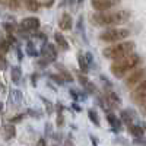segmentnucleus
Segmentation results:
<instances>
[{
	"label": "nucleus",
	"instance_id": "nucleus-11",
	"mask_svg": "<svg viewBox=\"0 0 146 146\" xmlns=\"http://www.w3.org/2000/svg\"><path fill=\"white\" fill-rule=\"evenodd\" d=\"M135 118H136V113L133 111V110H130V108H126V110H123V111H120L121 123L127 124V127L131 126V123H133V120H135Z\"/></svg>",
	"mask_w": 146,
	"mask_h": 146
},
{
	"label": "nucleus",
	"instance_id": "nucleus-21",
	"mask_svg": "<svg viewBox=\"0 0 146 146\" xmlns=\"http://www.w3.org/2000/svg\"><path fill=\"white\" fill-rule=\"evenodd\" d=\"M23 3H25V6L29 12H36L41 7L40 0H23Z\"/></svg>",
	"mask_w": 146,
	"mask_h": 146
},
{
	"label": "nucleus",
	"instance_id": "nucleus-39",
	"mask_svg": "<svg viewBox=\"0 0 146 146\" xmlns=\"http://www.w3.org/2000/svg\"><path fill=\"white\" fill-rule=\"evenodd\" d=\"M45 135H47V136H50V135H51V126L48 124V123L45 124Z\"/></svg>",
	"mask_w": 146,
	"mask_h": 146
},
{
	"label": "nucleus",
	"instance_id": "nucleus-29",
	"mask_svg": "<svg viewBox=\"0 0 146 146\" xmlns=\"http://www.w3.org/2000/svg\"><path fill=\"white\" fill-rule=\"evenodd\" d=\"M6 67H7L6 57H5V54L0 53V70H6Z\"/></svg>",
	"mask_w": 146,
	"mask_h": 146
},
{
	"label": "nucleus",
	"instance_id": "nucleus-30",
	"mask_svg": "<svg viewBox=\"0 0 146 146\" xmlns=\"http://www.w3.org/2000/svg\"><path fill=\"white\" fill-rule=\"evenodd\" d=\"M23 117H25V114H18V115H15V117H12V118H10V121H9V123H10V124H15V123H19V121H22V120H23Z\"/></svg>",
	"mask_w": 146,
	"mask_h": 146
},
{
	"label": "nucleus",
	"instance_id": "nucleus-31",
	"mask_svg": "<svg viewBox=\"0 0 146 146\" xmlns=\"http://www.w3.org/2000/svg\"><path fill=\"white\" fill-rule=\"evenodd\" d=\"M70 92V95H72V98H73V101H80V95L76 92V91H73V89H70L69 91Z\"/></svg>",
	"mask_w": 146,
	"mask_h": 146
},
{
	"label": "nucleus",
	"instance_id": "nucleus-42",
	"mask_svg": "<svg viewBox=\"0 0 146 146\" xmlns=\"http://www.w3.org/2000/svg\"><path fill=\"white\" fill-rule=\"evenodd\" d=\"M72 108H75V110H76V111H78V113H80V111H82V110H80V107H79V105H78L76 102H75V104H73V105H72Z\"/></svg>",
	"mask_w": 146,
	"mask_h": 146
},
{
	"label": "nucleus",
	"instance_id": "nucleus-20",
	"mask_svg": "<svg viewBox=\"0 0 146 146\" xmlns=\"http://www.w3.org/2000/svg\"><path fill=\"white\" fill-rule=\"evenodd\" d=\"M10 76H12V82H13V83H19V82H21V78H22V70H21V67H19V66H13V67H12Z\"/></svg>",
	"mask_w": 146,
	"mask_h": 146
},
{
	"label": "nucleus",
	"instance_id": "nucleus-34",
	"mask_svg": "<svg viewBox=\"0 0 146 146\" xmlns=\"http://www.w3.org/2000/svg\"><path fill=\"white\" fill-rule=\"evenodd\" d=\"M27 114H28V115H32V117H35V118H40V117H41V113H36L35 110H28Z\"/></svg>",
	"mask_w": 146,
	"mask_h": 146
},
{
	"label": "nucleus",
	"instance_id": "nucleus-33",
	"mask_svg": "<svg viewBox=\"0 0 146 146\" xmlns=\"http://www.w3.org/2000/svg\"><path fill=\"white\" fill-rule=\"evenodd\" d=\"M101 80L104 82V85H105V86H107L108 89H110V88H113V83L110 82V80H108V79H107V78H105L104 75H101Z\"/></svg>",
	"mask_w": 146,
	"mask_h": 146
},
{
	"label": "nucleus",
	"instance_id": "nucleus-46",
	"mask_svg": "<svg viewBox=\"0 0 146 146\" xmlns=\"http://www.w3.org/2000/svg\"><path fill=\"white\" fill-rule=\"evenodd\" d=\"M76 2H78V0H69V3H70V5H72V6H73V5H75V3H76Z\"/></svg>",
	"mask_w": 146,
	"mask_h": 146
},
{
	"label": "nucleus",
	"instance_id": "nucleus-48",
	"mask_svg": "<svg viewBox=\"0 0 146 146\" xmlns=\"http://www.w3.org/2000/svg\"><path fill=\"white\" fill-rule=\"evenodd\" d=\"M0 89H5V85H3L2 82H0Z\"/></svg>",
	"mask_w": 146,
	"mask_h": 146
},
{
	"label": "nucleus",
	"instance_id": "nucleus-9",
	"mask_svg": "<svg viewBox=\"0 0 146 146\" xmlns=\"http://www.w3.org/2000/svg\"><path fill=\"white\" fill-rule=\"evenodd\" d=\"M19 27H21L22 31H25V32H34V31H36V29H40L41 22H40L38 18L29 16V18L22 19V22L19 23Z\"/></svg>",
	"mask_w": 146,
	"mask_h": 146
},
{
	"label": "nucleus",
	"instance_id": "nucleus-2",
	"mask_svg": "<svg viewBox=\"0 0 146 146\" xmlns=\"http://www.w3.org/2000/svg\"><path fill=\"white\" fill-rule=\"evenodd\" d=\"M140 62H142L140 56L136 54V53H133V54H130V56H127L124 58H120V60H117V62H114L111 64V67H110V70H111V73L115 78L121 79V78L127 76L137 64H140Z\"/></svg>",
	"mask_w": 146,
	"mask_h": 146
},
{
	"label": "nucleus",
	"instance_id": "nucleus-27",
	"mask_svg": "<svg viewBox=\"0 0 146 146\" xmlns=\"http://www.w3.org/2000/svg\"><path fill=\"white\" fill-rule=\"evenodd\" d=\"M3 28L6 29V32H7V35L9 34H13L15 32V25H13V23H9V22H6V23H3Z\"/></svg>",
	"mask_w": 146,
	"mask_h": 146
},
{
	"label": "nucleus",
	"instance_id": "nucleus-16",
	"mask_svg": "<svg viewBox=\"0 0 146 146\" xmlns=\"http://www.w3.org/2000/svg\"><path fill=\"white\" fill-rule=\"evenodd\" d=\"M57 70L60 72V76H62L66 82H73V76H72V73L63 66V64H56Z\"/></svg>",
	"mask_w": 146,
	"mask_h": 146
},
{
	"label": "nucleus",
	"instance_id": "nucleus-35",
	"mask_svg": "<svg viewBox=\"0 0 146 146\" xmlns=\"http://www.w3.org/2000/svg\"><path fill=\"white\" fill-rule=\"evenodd\" d=\"M85 58H86V62H88L89 66L94 64V58H92V54L91 53H85Z\"/></svg>",
	"mask_w": 146,
	"mask_h": 146
},
{
	"label": "nucleus",
	"instance_id": "nucleus-6",
	"mask_svg": "<svg viewBox=\"0 0 146 146\" xmlns=\"http://www.w3.org/2000/svg\"><path fill=\"white\" fill-rule=\"evenodd\" d=\"M130 100L135 104L142 105V107L146 104V80H143L140 85H137V86L131 91Z\"/></svg>",
	"mask_w": 146,
	"mask_h": 146
},
{
	"label": "nucleus",
	"instance_id": "nucleus-8",
	"mask_svg": "<svg viewBox=\"0 0 146 146\" xmlns=\"http://www.w3.org/2000/svg\"><path fill=\"white\" fill-rule=\"evenodd\" d=\"M121 0H91V5L96 12H108L114 6L120 5Z\"/></svg>",
	"mask_w": 146,
	"mask_h": 146
},
{
	"label": "nucleus",
	"instance_id": "nucleus-19",
	"mask_svg": "<svg viewBox=\"0 0 146 146\" xmlns=\"http://www.w3.org/2000/svg\"><path fill=\"white\" fill-rule=\"evenodd\" d=\"M3 131H5V139L6 140H10V139H13L16 136V129H15L13 124H6Z\"/></svg>",
	"mask_w": 146,
	"mask_h": 146
},
{
	"label": "nucleus",
	"instance_id": "nucleus-44",
	"mask_svg": "<svg viewBox=\"0 0 146 146\" xmlns=\"http://www.w3.org/2000/svg\"><path fill=\"white\" fill-rule=\"evenodd\" d=\"M18 58H19V62L22 60V51L19 50V48H18Z\"/></svg>",
	"mask_w": 146,
	"mask_h": 146
},
{
	"label": "nucleus",
	"instance_id": "nucleus-5",
	"mask_svg": "<svg viewBox=\"0 0 146 146\" xmlns=\"http://www.w3.org/2000/svg\"><path fill=\"white\" fill-rule=\"evenodd\" d=\"M143 80H146V69H137L131 73V75H129L124 80V85L126 88H135L137 86V85H140Z\"/></svg>",
	"mask_w": 146,
	"mask_h": 146
},
{
	"label": "nucleus",
	"instance_id": "nucleus-14",
	"mask_svg": "<svg viewBox=\"0 0 146 146\" xmlns=\"http://www.w3.org/2000/svg\"><path fill=\"white\" fill-rule=\"evenodd\" d=\"M127 130H129V133H130V135L135 137V139H143V136H145V129H143L142 126L131 124V126L127 127Z\"/></svg>",
	"mask_w": 146,
	"mask_h": 146
},
{
	"label": "nucleus",
	"instance_id": "nucleus-26",
	"mask_svg": "<svg viewBox=\"0 0 146 146\" xmlns=\"http://www.w3.org/2000/svg\"><path fill=\"white\" fill-rule=\"evenodd\" d=\"M21 2L22 0H9V6L7 7H10L12 10H18L21 7Z\"/></svg>",
	"mask_w": 146,
	"mask_h": 146
},
{
	"label": "nucleus",
	"instance_id": "nucleus-7",
	"mask_svg": "<svg viewBox=\"0 0 146 146\" xmlns=\"http://www.w3.org/2000/svg\"><path fill=\"white\" fill-rule=\"evenodd\" d=\"M40 54H41V58L45 60V62L50 64V63H54L56 60H57V54H58V53H57L56 47H54L53 44L44 42V45H42V48H41Z\"/></svg>",
	"mask_w": 146,
	"mask_h": 146
},
{
	"label": "nucleus",
	"instance_id": "nucleus-18",
	"mask_svg": "<svg viewBox=\"0 0 146 146\" xmlns=\"http://www.w3.org/2000/svg\"><path fill=\"white\" fill-rule=\"evenodd\" d=\"M78 63H79L80 73L86 75V73L89 72V64H88V62H86V58H85V56H82V54H79V56H78Z\"/></svg>",
	"mask_w": 146,
	"mask_h": 146
},
{
	"label": "nucleus",
	"instance_id": "nucleus-10",
	"mask_svg": "<svg viewBox=\"0 0 146 146\" xmlns=\"http://www.w3.org/2000/svg\"><path fill=\"white\" fill-rule=\"evenodd\" d=\"M76 76H78V80H79V83L82 85V88L86 91L88 94H92V95H95L96 94V88H95V85L83 75V73H80V72H76Z\"/></svg>",
	"mask_w": 146,
	"mask_h": 146
},
{
	"label": "nucleus",
	"instance_id": "nucleus-38",
	"mask_svg": "<svg viewBox=\"0 0 146 146\" xmlns=\"http://www.w3.org/2000/svg\"><path fill=\"white\" fill-rule=\"evenodd\" d=\"M36 80H38V75H36V73H32V75H31V82H32L34 86L36 85Z\"/></svg>",
	"mask_w": 146,
	"mask_h": 146
},
{
	"label": "nucleus",
	"instance_id": "nucleus-49",
	"mask_svg": "<svg viewBox=\"0 0 146 146\" xmlns=\"http://www.w3.org/2000/svg\"><path fill=\"white\" fill-rule=\"evenodd\" d=\"M142 127H143V129L146 130V123H143V124H142Z\"/></svg>",
	"mask_w": 146,
	"mask_h": 146
},
{
	"label": "nucleus",
	"instance_id": "nucleus-52",
	"mask_svg": "<svg viewBox=\"0 0 146 146\" xmlns=\"http://www.w3.org/2000/svg\"><path fill=\"white\" fill-rule=\"evenodd\" d=\"M53 146H57V145H53Z\"/></svg>",
	"mask_w": 146,
	"mask_h": 146
},
{
	"label": "nucleus",
	"instance_id": "nucleus-25",
	"mask_svg": "<svg viewBox=\"0 0 146 146\" xmlns=\"http://www.w3.org/2000/svg\"><path fill=\"white\" fill-rule=\"evenodd\" d=\"M41 100H42V102H44V105H45V110H47V114H51L53 111H54V105L48 101L47 98H44V96H41Z\"/></svg>",
	"mask_w": 146,
	"mask_h": 146
},
{
	"label": "nucleus",
	"instance_id": "nucleus-15",
	"mask_svg": "<svg viewBox=\"0 0 146 146\" xmlns=\"http://www.w3.org/2000/svg\"><path fill=\"white\" fill-rule=\"evenodd\" d=\"M54 40H56V42H57V45H58V48L62 51H67L69 50V42H67V40L63 36V34L62 32H56L54 34Z\"/></svg>",
	"mask_w": 146,
	"mask_h": 146
},
{
	"label": "nucleus",
	"instance_id": "nucleus-43",
	"mask_svg": "<svg viewBox=\"0 0 146 146\" xmlns=\"http://www.w3.org/2000/svg\"><path fill=\"white\" fill-rule=\"evenodd\" d=\"M0 5L2 6H9V0H0Z\"/></svg>",
	"mask_w": 146,
	"mask_h": 146
},
{
	"label": "nucleus",
	"instance_id": "nucleus-41",
	"mask_svg": "<svg viewBox=\"0 0 146 146\" xmlns=\"http://www.w3.org/2000/svg\"><path fill=\"white\" fill-rule=\"evenodd\" d=\"M36 146H47L45 139H40V140H38V143H36Z\"/></svg>",
	"mask_w": 146,
	"mask_h": 146
},
{
	"label": "nucleus",
	"instance_id": "nucleus-32",
	"mask_svg": "<svg viewBox=\"0 0 146 146\" xmlns=\"http://www.w3.org/2000/svg\"><path fill=\"white\" fill-rule=\"evenodd\" d=\"M63 124H64V117H63V114H57V126L62 127Z\"/></svg>",
	"mask_w": 146,
	"mask_h": 146
},
{
	"label": "nucleus",
	"instance_id": "nucleus-24",
	"mask_svg": "<svg viewBox=\"0 0 146 146\" xmlns=\"http://www.w3.org/2000/svg\"><path fill=\"white\" fill-rule=\"evenodd\" d=\"M9 47H10V44L7 42V40H2V38H0V53L6 54L9 51Z\"/></svg>",
	"mask_w": 146,
	"mask_h": 146
},
{
	"label": "nucleus",
	"instance_id": "nucleus-17",
	"mask_svg": "<svg viewBox=\"0 0 146 146\" xmlns=\"http://www.w3.org/2000/svg\"><path fill=\"white\" fill-rule=\"evenodd\" d=\"M9 98H10V102L12 104H15V105H19L21 102H22V92L21 91H18V89H13V91H10V94H9Z\"/></svg>",
	"mask_w": 146,
	"mask_h": 146
},
{
	"label": "nucleus",
	"instance_id": "nucleus-51",
	"mask_svg": "<svg viewBox=\"0 0 146 146\" xmlns=\"http://www.w3.org/2000/svg\"><path fill=\"white\" fill-rule=\"evenodd\" d=\"M82 2H83V0H78V3H79V5H80V3H82Z\"/></svg>",
	"mask_w": 146,
	"mask_h": 146
},
{
	"label": "nucleus",
	"instance_id": "nucleus-13",
	"mask_svg": "<svg viewBox=\"0 0 146 146\" xmlns=\"http://www.w3.org/2000/svg\"><path fill=\"white\" fill-rule=\"evenodd\" d=\"M107 121L110 123V126L113 127L114 131H120L121 127H123V123H121V120H120L115 114H113V113H108V111H107Z\"/></svg>",
	"mask_w": 146,
	"mask_h": 146
},
{
	"label": "nucleus",
	"instance_id": "nucleus-36",
	"mask_svg": "<svg viewBox=\"0 0 146 146\" xmlns=\"http://www.w3.org/2000/svg\"><path fill=\"white\" fill-rule=\"evenodd\" d=\"M135 145H139V146H146V139H135L133 140Z\"/></svg>",
	"mask_w": 146,
	"mask_h": 146
},
{
	"label": "nucleus",
	"instance_id": "nucleus-47",
	"mask_svg": "<svg viewBox=\"0 0 146 146\" xmlns=\"http://www.w3.org/2000/svg\"><path fill=\"white\" fill-rule=\"evenodd\" d=\"M143 114H145V115H146V104H145V105H143Z\"/></svg>",
	"mask_w": 146,
	"mask_h": 146
},
{
	"label": "nucleus",
	"instance_id": "nucleus-45",
	"mask_svg": "<svg viewBox=\"0 0 146 146\" xmlns=\"http://www.w3.org/2000/svg\"><path fill=\"white\" fill-rule=\"evenodd\" d=\"M66 3H67V0H62V2H60V6L63 7V6H66Z\"/></svg>",
	"mask_w": 146,
	"mask_h": 146
},
{
	"label": "nucleus",
	"instance_id": "nucleus-40",
	"mask_svg": "<svg viewBox=\"0 0 146 146\" xmlns=\"http://www.w3.org/2000/svg\"><path fill=\"white\" fill-rule=\"evenodd\" d=\"M64 146H75V143H73V140H72L70 137H67V139L64 140Z\"/></svg>",
	"mask_w": 146,
	"mask_h": 146
},
{
	"label": "nucleus",
	"instance_id": "nucleus-23",
	"mask_svg": "<svg viewBox=\"0 0 146 146\" xmlns=\"http://www.w3.org/2000/svg\"><path fill=\"white\" fill-rule=\"evenodd\" d=\"M88 115H89V120L92 121V123L96 126V127H100V117H98V114H96V111L95 110H88Z\"/></svg>",
	"mask_w": 146,
	"mask_h": 146
},
{
	"label": "nucleus",
	"instance_id": "nucleus-28",
	"mask_svg": "<svg viewBox=\"0 0 146 146\" xmlns=\"http://www.w3.org/2000/svg\"><path fill=\"white\" fill-rule=\"evenodd\" d=\"M50 79H51V80H54V82H56V83H58V85H63V83L66 82V80H64L62 76H60V75H50Z\"/></svg>",
	"mask_w": 146,
	"mask_h": 146
},
{
	"label": "nucleus",
	"instance_id": "nucleus-37",
	"mask_svg": "<svg viewBox=\"0 0 146 146\" xmlns=\"http://www.w3.org/2000/svg\"><path fill=\"white\" fill-rule=\"evenodd\" d=\"M78 29H79L80 32H83V16H80L79 21H78Z\"/></svg>",
	"mask_w": 146,
	"mask_h": 146
},
{
	"label": "nucleus",
	"instance_id": "nucleus-50",
	"mask_svg": "<svg viewBox=\"0 0 146 146\" xmlns=\"http://www.w3.org/2000/svg\"><path fill=\"white\" fill-rule=\"evenodd\" d=\"M2 108H3V104H0V111H2Z\"/></svg>",
	"mask_w": 146,
	"mask_h": 146
},
{
	"label": "nucleus",
	"instance_id": "nucleus-12",
	"mask_svg": "<svg viewBox=\"0 0 146 146\" xmlns=\"http://www.w3.org/2000/svg\"><path fill=\"white\" fill-rule=\"evenodd\" d=\"M58 27L62 31H70L73 27V19L70 16V13H63L58 19Z\"/></svg>",
	"mask_w": 146,
	"mask_h": 146
},
{
	"label": "nucleus",
	"instance_id": "nucleus-3",
	"mask_svg": "<svg viewBox=\"0 0 146 146\" xmlns=\"http://www.w3.org/2000/svg\"><path fill=\"white\" fill-rule=\"evenodd\" d=\"M135 42L133 41H123V42H118L114 44L111 47H107L102 50V56L105 58L110 60H120V58H124L130 54H133V50H135Z\"/></svg>",
	"mask_w": 146,
	"mask_h": 146
},
{
	"label": "nucleus",
	"instance_id": "nucleus-22",
	"mask_svg": "<svg viewBox=\"0 0 146 146\" xmlns=\"http://www.w3.org/2000/svg\"><path fill=\"white\" fill-rule=\"evenodd\" d=\"M27 54L28 56H31V57H36L40 53H38V50L35 48V45H34V42L32 41H27Z\"/></svg>",
	"mask_w": 146,
	"mask_h": 146
},
{
	"label": "nucleus",
	"instance_id": "nucleus-4",
	"mask_svg": "<svg viewBox=\"0 0 146 146\" xmlns=\"http://www.w3.org/2000/svg\"><path fill=\"white\" fill-rule=\"evenodd\" d=\"M129 35L130 31L126 28H108L100 35V40L102 42H118L126 40Z\"/></svg>",
	"mask_w": 146,
	"mask_h": 146
},
{
	"label": "nucleus",
	"instance_id": "nucleus-1",
	"mask_svg": "<svg viewBox=\"0 0 146 146\" xmlns=\"http://www.w3.org/2000/svg\"><path fill=\"white\" fill-rule=\"evenodd\" d=\"M131 13L129 10H115V12H96L91 15V22L98 27H113L121 25L130 19Z\"/></svg>",
	"mask_w": 146,
	"mask_h": 146
}]
</instances>
